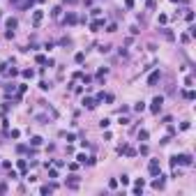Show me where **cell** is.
<instances>
[{
  "instance_id": "cell-42",
  "label": "cell",
  "mask_w": 196,
  "mask_h": 196,
  "mask_svg": "<svg viewBox=\"0 0 196 196\" xmlns=\"http://www.w3.org/2000/svg\"><path fill=\"white\" fill-rule=\"evenodd\" d=\"M169 122H173V118H171V116H164V118H161V125H169Z\"/></svg>"
},
{
  "instance_id": "cell-1",
  "label": "cell",
  "mask_w": 196,
  "mask_h": 196,
  "mask_svg": "<svg viewBox=\"0 0 196 196\" xmlns=\"http://www.w3.org/2000/svg\"><path fill=\"white\" fill-rule=\"evenodd\" d=\"M169 164H171V169H173V166H192V164H194V157L187 155V152H182V155H171Z\"/></svg>"
},
{
  "instance_id": "cell-28",
  "label": "cell",
  "mask_w": 196,
  "mask_h": 196,
  "mask_svg": "<svg viewBox=\"0 0 196 196\" xmlns=\"http://www.w3.org/2000/svg\"><path fill=\"white\" fill-rule=\"evenodd\" d=\"M28 148H30V145H23V143H18V145H16V152H18V155H26Z\"/></svg>"
},
{
  "instance_id": "cell-9",
  "label": "cell",
  "mask_w": 196,
  "mask_h": 196,
  "mask_svg": "<svg viewBox=\"0 0 196 196\" xmlns=\"http://www.w3.org/2000/svg\"><path fill=\"white\" fill-rule=\"evenodd\" d=\"M83 108L95 111V108H97V99H95V97H83Z\"/></svg>"
},
{
  "instance_id": "cell-13",
  "label": "cell",
  "mask_w": 196,
  "mask_h": 196,
  "mask_svg": "<svg viewBox=\"0 0 196 196\" xmlns=\"http://www.w3.org/2000/svg\"><path fill=\"white\" fill-rule=\"evenodd\" d=\"M53 189H58V182H51V185H42V187H39V194H51Z\"/></svg>"
},
{
  "instance_id": "cell-7",
  "label": "cell",
  "mask_w": 196,
  "mask_h": 196,
  "mask_svg": "<svg viewBox=\"0 0 196 196\" xmlns=\"http://www.w3.org/2000/svg\"><path fill=\"white\" fill-rule=\"evenodd\" d=\"M143 187H145V180H143V178H136V180H134V189H132V194L141 196V194H143Z\"/></svg>"
},
{
  "instance_id": "cell-36",
  "label": "cell",
  "mask_w": 196,
  "mask_h": 196,
  "mask_svg": "<svg viewBox=\"0 0 196 196\" xmlns=\"http://www.w3.org/2000/svg\"><path fill=\"white\" fill-rule=\"evenodd\" d=\"M118 30V23H108L106 26V32H116Z\"/></svg>"
},
{
  "instance_id": "cell-21",
  "label": "cell",
  "mask_w": 196,
  "mask_h": 196,
  "mask_svg": "<svg viewBox=\"0 0 196 196\" xmlns=\"http://www.w3.org/2000/svg\"><path fill=\"white\" fill-rule=\"evenodd\" d=\"M21 76H23V79H28V81H30V79H32V76H35V69H23V71H21Z\"/></svg>"
},
{
  "instance_id": "cell-35",
  "label": "cell",
  "mask_w": 196,
  "mask_h": 196,
  "mask_svg": "<svg viewBox=\"0 0 196 196\" xmlns=\"http://www.w3.org/2000/svg\"><path fill=\"white\" fill-rule=\"evenodd\" d=\"M39 88L42 90H51V83H49V81H39Z\"/></svg>"
},
{
  "instance_id": "cell-23",
  "label": "cell",
  "mask_w": 196,
  "mask_h": 196,
  "mask_svg": "<svg viewBox=\"0 0 196 196\" xmlns=\"http://www.w3.org/2000/svg\"><path fill=\"white\" fill-rule=\"evenodd\" d=\"M148 139H150V134H148V129H141V132H139V141H148Z\"/></svg>"
},
{
  "instance_id": "cell-26",
  "label": "cell",
  "mask_w": 196,
  "mask_h": 196,
  "mask_svg": "<svg viewBox=\"0 0 196 196\" xmlns=\"http://www.w3.org/2000/svg\"><path fill=\"white\" fill-rule=\"evenodd\" d=\"M106 74H108V67H99V69H97V79L102 81L104 76H106Z\"/></svg>"
},
{
  "instance_id": "cell-34",
  "label": "cell",
  "mask_w": 196,
  "mask_h": 196,
  "mask_svg": "<svg viewBox=\"0 0 196 196\" xmlns=\"http://www.w3.org/2000/svg\"><path fill=\"white\" fill-rule=\"evenodd\" d=\"M108 189H118V178H111V180H108Z\"/></svg>"
},
{
  "instance_id": "cell-14",
  "label": "cell",
  "mask_w": 196,
  "mask_h": 196,
  "mask_svg": "<svg viewBox=\"0 0 196 196\" xmlns=\"http://www.w3.org/2000/svg\"><path fill=\"white\" fill-rule=\"evenodd\" d=\"M180 95H182V97L187 99V102H194V99H196V92H194V90H192V88L182 90V92H180Z\"/></svg>"
},
{
  "instance_id": "cell-49",
  "label": "cell",
  "mask_w": 196,
  "mask_h": 196,
  "mask_svg": "<svg viewBox=\"0 0 196 196\" xmlns=\"http://www.w3.org/2000/svg\"><path fill=\"white\" fill-rule=\"evenodd\" d=\"M139 152H141V155H148V152H150V150H148V145L143 143V145H141V150H139Z\"/></svg>"
},
{
  "instance_id": "cell-15",
  "label": "cell",
  "mask_w": 196,
  "mask_h": 196,
  "mask_svg": "<svg viewBox=\"0 0 196 196\" xmlns=\"http://www.w3.org/2000/svg\"><path fill=\"white\" fill-rule=\"evenodd\" d=\"M16 26H18V21H16V18H14V16H9L7 21H5V28H7V30H14V28H16Z\"/></svg>"
},
{
  "instance_id": "cell-17",
  "label": "cell",
  "mask_w": 196,
  "mask_h": 196,
  "mask_svg": "<svg viewBox=\"0 0 196 196\" xmlns=\"http://www.w3.org/2000/svg\"><path fill=\"white\" fill-rule=\"evenodd\" d=\"M35 120L39 122V125H49V122H51V118H49V116H44V113H39V116H35Z\"/></svg>"
},
{
  "instance_id": "cell-16",
  "label": "cell",
  "mask_w": 196,
  "mask_h": 196,
  "mask_svg": "<svg viewBox=\"0 0 196 196\" xmlns=\"http://www.w3.org/2000/svg\"><path fill=\"white\" fill-rule=\"evenodd\" d=\"M42 143H44V139H42V136H30V145H32V148H39Z\"/></svg>"
},
{
  "instance_id": "cell-4",
  "label": "cell",
  "mask_w": 196,
  "mask_h": 196,
  "mask_svg": "<svg viewBox=\"0 0 196 196\" xmlns=\"http://www.w3.org/2000/svg\"><path fill=\"white\" fill-rule=\"evenodd\" d=\"M79 185H81L79 175H69V178L65 180V187H67V189H79Z\"/></svg>"
},
{
  "instance_id": "cell-24",
  "label": "cell",
  "mask_w": 196,
  "mask_h": 196,
  "mask_svg": "<svg viewBox=\"0 0 196 196\" xmlns=\"http://www.w3.org/2000/svg\"><path fill=\"white\" fill-rule=\"evenodd\" d=\"M97 51H99V53H111V44H99Z\"/></svg>"
},
{
  "instance_id": "cell-48",
  "label": "cell",
  "mask_w": 196,
  "mask_h": 196,
  "mask_svg": "<svg viewBox=\"0 0 196 196\" xmlns=\"http://www.w3.org/2000/svg\"><path fill=\"white\" fill-rule=\"evenodd\" d=\"M95 99H97V104H99V102H104V92H97V95H95Z\"/></svg>"
},
{
  "instance_id": "cell-3",
  "label": "cell",
  "mask_w": 196,
  "mask_h": 196,
  "mask_svg": "<svg viewBox=\"0 0 196 196\" xmlns=\"http://www.w3.org/2000/svg\"><path fill=\"white\" fill-rule=\"evenodd\" d=\"M148 173H150L152 178H155V175H159V173H161L159 159H150V161H148Z\"/></svg>"
},
{
  "instance_id": "cell-29",
  "label": "cell",
  "mask_w": 196,
  "mask_h": 196,
  "mask_svg": "<svg viewBox=\"0 0 196 196\" xmlns=\"http://www.w3.org/2000/svg\"><path fill=\"white\" fill-rule=\"evenodd\" d=\"M63 136H65V139H67V143L76 141V134H71V132H63Z\"/></svg>"
},
{
  "instance_id": "cell-6",
  "label": "cell",
  "mask_w": 196,
  "mask_h": 196,
  "mask_svg": "<svg viewBox=\"0 0 196 196\" xmlns=\"http://www.w3.org/2000/svg\"><path fill=\"white\" fill-rule=\"evenodd\" d=\"M76 21H79V16H76L74 12H67V16H63V18H60V23H63V26H74Z\"/></svg>"
},
{
  "instance_id": "cell-12",
  "label": "cell",
  "mask_w": 196,
  "mask_h": 196,
  "mask_svg": "<svg viewBox=\"0 0 196 196\" xmlns=\"http://www.w3.org/2000/svg\"><path fill=\"white\" fill-rule=\"evenodd\" d=\"M42 18H44V12H42V9H35V14H32V26H39V23H42Z\"/></svg>"
},
{
  "instance_id": "cell-5",
  "label": "cell",
  "mask_w": 196,
  "mask_h": 196,
  "mask_svg": "<svg viewBox=\"0 0 196 196\" xmlns=\"http://www.w3.org/2000/svg\"><path fill=\"white\" fill-rule=\"evenodd\" d=\"M104 26H106V18L97 16L92 23H90V32H99V28H104Z\"/></svg>"
},
{
  "instance_id": "cell-19",
  "label": "cell",
  "mask_w": 196,
  "mask_h": 196,
  "mask_svg": "<svg viewBox=\"0 0 196 196\" xmlns=\"http://www.w3.org/2000/svg\"><path fill=\"white\" fill-rule=\"evenodd\" d=\"M161 35L166 37V39H169V42H173V39H175V35H173V32H171L169 28H161Z\"/></svg>"
},
{
  "instance_id": "cell-11",
  "label": "cell",
  "mask_w": 196,
  "mask_h": 196,
  "mask_svg": "<svg viewBox=\"0 0 196 196\" xmlns=\"http://www.w3.org/2000/svg\"><path fill=\"white\" fill-rule=\"evenodd\" d=\"M16 166H18V171H21V178H26L28 175V161L26 159H16Z\"/></svg>"
},
{
  "instance_id": "cell-32",
  "label": "cell",
  "mask_w": 196,
  "mask_h": 196,
  "mask_svg": "<svg viewBox=\"0 0 196 196\" xmlns=\"http://www.w3.org/2000/svg\"><path fill=\"white\" fill-rule=\"evenodd\" d=\"M0 166H2L5 171H9V169H12V161H9V159H2V161H0Z\"/></svg>"
},
{
  "instance_id": "cell-37",
  "label": "cell",
  "mask_w": 196,
  "mask_h": 196,
  "mask_svg": "<svg viewBox=\"0 0 196 196\" xmlns=\"http://www.w3.org/2000/svg\"><path fill=\"white\" fill-rule=\"evenodd\" d=\"M90 14H92V16L97 18V16H102V14H104V12H102V9H99V7H95V9H92V12H90Z\"/></svg>"
},
{
  "instance_id": "cell-27",
  "label": "cell",
  "mask_w": 196,
  "mask_h": 196,
  "mask_svg": "<svg viewBox=\"0 0 196 196\" xmlns=\"http://www.w3.org/2000/svg\"><path fill=\"white\" fill-rule=\"evenodd\" d=\"M122 155H127V157H136V150H134V148H129V145H125Z\"/></svg>"
},
{
  "instance_id": "cell-40",
  "label": "cell",
  "mask_w": 196,
  "mask_h": 196,
  "mask_svg": "<svg viewBox=\"0 0 196 196\" xmlns=\"http://www.w3.org/2000/svg\"><path fill=\"white\" fill-rule=\"evenodd\" d=\"M113 99H116V97H113V95H111V92H104V102H108V104H111V102H113Z\"/></svg>"
},
{
  "instance_id": "cell-44",
  "label": "cell",
  "mask_w": 196,
  "mask_h": 196,
  "mask_svg": "<svg viewBox=\"0 0 196 196\" xmlns=\"http://www.w3.org/2000/svg\"><path fill=\"white\" fill-rule=\"evenodd\" d=\"M134 2H136V0H125V9H132Z\"/></svg>"
},
{
  "instance_id": "cell-50",
  "label": "cell",
  "mask_w": 196,
  "mask_h": 196,
  "mask_svg": "<svg viewBox=\"0 0 196 196\" xmlns=\"http://www.w3.org/2000/svg\"><path fill=\"white\" fill-rule=\"evenodd\" d=\"M79 0H65V5H76Z\"/></svg>"
},
{
  "instance_id": "cell-47",
  "label": "cell",
  "mask_w": 196,
  "mask_h": 196,
  "mask_svg": "<svg viewBox=\"0 0 196 196\" xmlns=\"http://www.w3.org/2000/svg\"><path fill=\"white\" fill-rule=\"evenodd\" d=\"M159 143H161V145H166V143H171V136H169V134H166V136H164V139H161Z\"/></svg>"
},
{
  "instance_id": "cell-20",
  "label": "cell",
  "mask_w": 196,
  "mask_h": 196,
  "mask_svg": "<svg viewBox=\"0 0 196 196\" xmlns=\"http://www.w3.org/2000/svg\"><path fill=\"white\" fill-rule=\"evenodd\" d=\"M46 60H49V58H46V55H42V53L35 55V63H37V65H44V67H46Z\"/></svg>"
},
{
  "instance_id": "cell-18",
  "label": "cell",
  "mask_w": 196,
  "mask_h": 196,
  "mask_svg": "<svg viewBox=\"0 0 196 196\" xmlns=\"http://www.w3.org/2000/svg\"><path fill=\"white\" fill-rule=\"evenodd\" d=\"M51 16L60 21V18H63V7H60V5H58V7H53V12H51Z\"/></svg>"
},
{
  "instance_id": "cell-30",
  "label": "cell",
  "mask_w": 196,
  "mask_h": 196,
  "mask_svg": "<svg viewBox=\"0 0 196 196\" xmlns=\"http://www.w3.org/2000/svg\"><path fill=\"white\" fill-rule=\"evenodd\" d=\"M108 125H111L108 118H102V120H99V127H102V129H108Z\"/></svg>"
},
{
  "instance_id": "cell-43",
  "label": "cell",
  "mask_w": 196,
  "mask_h": 196,
  "mask_svg": "<svg viewBox=\"0 0 196 196\" xmlns=\"http://www.w3.org/2000/svg\"><path fill=\"white\" fill-rule=\"evenodd\" d=\"M118 113H120V116H125V113H129V106H120V108H118Z\"/></svg>"
},
{
  "instance_id": "cell-10",
  "label": "cell",
  "mask_w": 196,
  "mask_h": 196,
  "mask_svg": "<svg viewBox=\"0 0 196 196\" xmlns=\"http://www.w3.org/2000/svg\"><path fill=\"white\" fill-rule=\"evenodd\" d=\"M164 185H166V178L164 175H155V180H152V189H164Z\"/></svg>"
},
{
  "instance_id": "cell-45",
  "label": "cell",
  "mask_w": 196,
  "mask_h": 196,
  "mask_svg": "<svg viewBox=\"0 0 196 196\" xmlns=\"http://www.w3.org/2000/svg\"><path fill=\"white\" fill-rule=\"evenodd\" d=\"M0 194H7V182H0Z\"/></svg>"
},
{
  "instance_id": "cell-25",
  "label": "cell",
  "mask_w": 196,
  "mask_h": 196,
  "mask_svg": "<svg viewBox=\"0 0 196 196\" xmlns=\"http://www.w3.org/2000/svg\"><path fill=\"white\" fill-rule=\"evenodd\" d=\"M83 60H85V53H83V51H79V53L74 55V63H76V65H81Z\"/></svg>"
},
{
  "instance_id": "cell-41",
  "label": "cell",
  "mask_w": 196,
  "mask_h": 196,
  "mask_svg": "<svg viewBox=\"0 0 196 196\" xmlns=\"http://www.w3.org/2000/svg\"><path fill=\"white\" fill-rule=\"evenodd\" d=\"M53 46H55V42H46V44L42 46V49H44V51H51V49H53Z\"/></svg>"
},
{
  "instance_id": "cell-39",
  "label": "cell",
  "mask_w": 196,
  "mask_h": 196,
  "mask_svg": "<svg viewBox=\"0 0 196 196\" xmlns=\"http://www.w3.org/2000/svg\"><path fill=\"white\" fill-rule=\"evenodd\" d=\"M7 178H9V180H16V178H18V173H16V171H12V169H9V173H7Z\"/></svg>"
},
{
  "instance_id": "cell-31",
  "label": "cell",
  "mask_w": 196,
  "mask_h": 196,
  "mask_svg": "<svg viewBox=\"0 0 196 196\" xmlns=\"http://www.w3.org/2000/svg\"><path fill=\"white\" fill-rule=\"evenodd\" d=\"M118 182H122V187H125V185H129V175H125V173H122V175L118 178Z\"/></svg>"
},
{
  "instance_id": "cell-8",
  "label": "cell",
  "mask_w": 196,
  "mask_h": 196,
  "mask_svg": "<svg viewBox=\"0 0 196 196\" xmlns=\"http://www.w3.org/2000/svg\"><path fill=\"white\" fill-rule=\"evenodd\" d=\"M159 79H161V71L155 69L150 76H148V85H150V88H152V85H157V83H159Z\"/></svg>"
},
{
  "instance_id": "cell-51",
  "label": "cell",
  "mask_w": 196,
  "mask_h": 196,
  "mask_svg": "<svg viewBox=\"0 0 196 196\" xmlns=\"http://www.w3.org/2000/svg\"><path fill=\"white\" fill-rule=\"evenodd\" d=\"M171 2H178V0H171Z\"/></svg>"
},
{
  "instance_id": "cell-33",
  "label": "cell",
  "mask_w": 196,
  "mask_h": 196,
  "mask_svg": "<svg viewBox=\"0 0 196 196\" xmlns=\"http://www.w3.org/2000/svg\"><path fill=\"white\" fill-rule=\"evenodd\" d=\"M185 12H187V14H185V18H187V23H192V21H194V12H192V9H185Z\"/></svg>"
},
{
  "instance_id": "cell-38",
  "label": "cell",
  "mask_w": 196,
  "mask_h": 196,
  "mask_svg": "<svg viewBox=\"0 0 196 196\" xmlns=\"http://www.w3.org/2000/svg\"><path fill=\"white\" fill-rule=\"evenodd\" d=\"M159 23H161V26H166V23H169V16H166V14H159Z\"/></svg>"
},
{
  "instance_id": "cell-46",
  "label": "cell",
  "mask_w": 196,
  "mask_h": 196,
  "mask_svg": "<svg viewBox=\"0 0 196 196\" xmlns=\"http://www.w3.org/2000/svg\"><path fill=\"white\" fill-rule=\"evenodd\" d=\"M49 178H58V171H55V169H49Z\"/></svg>"
},
{
  "instance_id": "cell-2",
  "label": "cell",
  "mask_w": 196,
  "mask_h": 196,
  "mask_svg": "<svg viewBox=\"0 0 196 196\" xmlns=\"http://www.w3.org/2000/svg\"><path fill=\"white\" fill-rule=\"evenodd\" d=\"M161 106H164V95H157V97L152 99V104H150V113L152 116H159Z\"/></svg>"
},
{
  "instance_id": "cell-22",
  "label": "cell",
  "mask_w": 196,
  "mask_h": 196,
  "mask_svg": "<svg viewBox=\"0 0 196 196\" xmlns=\"http://www.w3.org/2000/svg\"><path fill=\"white\" fill-rule=\"evenodd\" d=\"M134 111H136V113H143V111H145V102H136V104H134Z\"/></svg>"
}]
</instances>
